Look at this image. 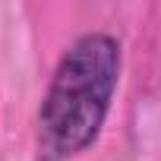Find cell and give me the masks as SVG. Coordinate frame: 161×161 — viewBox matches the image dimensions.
<instances>
[{"instance_id":"cell-1","label":"cell","mask_w":161,"mask_h":161,"mask_svg":"<svg viewBox=\"0 0 161 161\" xmlns=\"http://www.w3.org/2000/svg\"><path fill=\"white\" fill-rule=\"evenodd\" d=\"M120 79V44L111 35H82L63 54L38 114L44 161H66L86 152L111 111Z\"/></svg>"}]
</instances>
